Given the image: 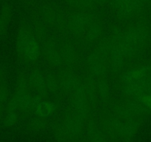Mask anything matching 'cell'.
I'll return each instance as SVG.
<instances>
[{
	"instance_id": "9c48e42d",
	"label": "cell",
	"mask_w": 151,
	"mask_h": 142,
	"mask_svg": "<svg viewBox=\"0 0 151 142\" xmlns=\"http://www.w3.org/2000/svg\"><path fill=\"white\" fill-rule=\"evenodd\" d=\"M135 128L133 127V124H127L124 126L123 128V132L125 133L126 135H130L133 131H134Z\"/></svg>"
},
{
	"instance_id": "6da1fadb",
	"label": "cell",
	"mask_w": 151,
	"mask_h": 142,
	"mask_svg": "<svg viewBox=\"0 0 151 142\" xmlns=\"http://www.w3.org/2000/svg\"><path fill=\"white\" fill-rule=\"evenodd\" d=\"M125 90L136 101L151 110V67H142L123 76Z\"/></svg>"
},
{
	"instance_id": "ba28073f",
	"label": "cell",
	"mask_w": 151,
	"mask_h": 142,
	"mask_svg": "<svg viewBox=\"0 0 151 142\" xmlns=\"http://www.w3.org/2000/svg\"><path fill=\"white\" fill-rule=\"evenodd\" d=\"M31 98L28 95H24L22 98L20 99L19 104L20 107L24 109H27V108H30V104H31Z\"/></svg>"
},
{
	"instance_id": "277c9868",
	"label": "cell",
	"mask_w": 151,
	"mask_h": 142,
	"mask_svg": "<svg viewBox=\"0 0 151 142\" xmlns=\"http://www.w3.org/2000/svg\"><path fill=\"white\" fill-rule=\"evenodd\" d=\"M116 5L123 15H130L141 8L142 0H116Z\"/></svg>"
},
{
	"instance_id": "5b68a950",
	"label": "cell",
	"mask_w": 151,
	"mask_h": 142,
	"mask_svg": "<svg viewBox=\"0 0 151 142\" xmlns=\"http://www.w3.org/2000/svg\"><path fill=\"white\" fill-rule=\"evenodd\" d=\"M90 19L88 16L84 14H79L76 16L75 18L73 19L71 22L72 29L76 32H80L85 28L87 25L89 24Z\"/></svg>"
},
{
	"instance_id": "52a82bcc",
	"label": "cell",
	"mask_w": 151,
	"mask_h": 142,
	"mask_svg": "<svg viewBox=\"0 0 151 142\" xmlns=\"http://www.w3.org/2000/svg\"><path fill=\"white\" fill-rule=\"evenodd\" d=\"M85 93L82 89H79L77 91L76 96V105L77 109L80 110L82 111V110L85 108Z\"/></svg>"
},
{
	"instance_id": "8992f818",
	"label": "cell",
	"mask_w": 151,
	"mask_h": 142,
	"mask_svg": "<svg viewBox=\"0 0 151 142\" xmlns=\"http://www.w3.org/2000/svg\"><path fill=\"white\" fill-rule=\"evenodd\" d=\"M53 106L48 102H41L37 105L36 112L40 116H47L53 109Z\"/></svg>"
},
{
	"instance_id": "7a4b0ae2",
	"label": "cell",
	"mask_w": 151,
	"mask_h": 142,
	"mask_svg": "<svg viewBox=\"0 0 151 142\" xmlns=\"http://www.w3.org/2000/svg\"><path fill=\"white\" fill-rule=\"evenodd\" d=\"M147 34L141 28L129 30L115 44L113 49L112 58L116 65H119L130 56L134 50L144 42Z\"/></svg>"
},
{
	"instance_id": "30bf717a",
	"label": "cell",
	"mask_w": 151,
	"mask_h": 142,
	"mask_svg": "<svg viewBox=\"0 0 151 142\" xmlns=\"http://www.w3.org/2000/svg\"><path fill=\"white\" fill-rule=\"evenodd\" d=\"M96 30V27H93L92 28H91V31H90V37H96L99 33V29L97 30Z\"/></svg>"
},
{
	"instance_id": "3957f363",
	"label": "cell",
	"mask_w": 151,
	"mask_h": 142,
	"mask_svg": "<svg viewBox=\"0 0 151 142\" xmlns=\"http://www.w3.org/2000/svg\"><path fill=\"white\" fill-rule=\"evenodd\" d=\"M19 44L24 54L30 60H36L39 56L40 47L37 42L31 35L24 33L20 36Z\"/></svg>"
}]
</instances>
